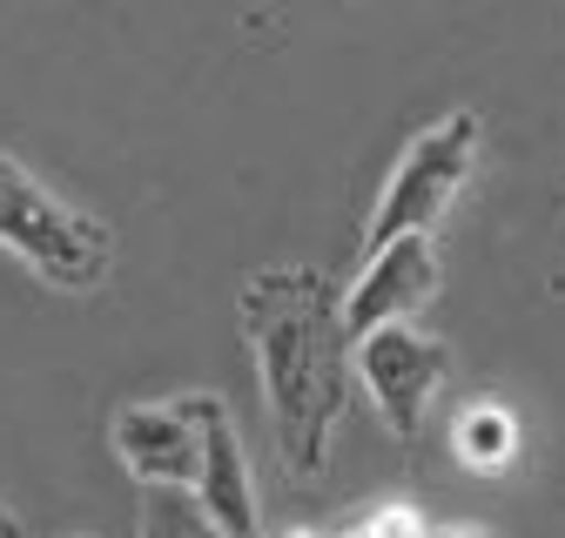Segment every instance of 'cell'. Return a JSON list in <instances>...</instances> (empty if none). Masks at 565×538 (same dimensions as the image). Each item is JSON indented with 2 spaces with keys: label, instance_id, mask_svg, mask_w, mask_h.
I'll return each mask as SVG.
<instances>
[{
  "label": "cell",
  "instance_id": "1",
  "mask_svg": "<svg viewBox=\"0 0 565 538\" xmlns=\"http://www.w3.org/2000/svg\"><path fill=\"white\" fill-rule=\"evenodd\" d=\"M243 336L263 384L276 451L297 478H323L337 418L358 384V344L343 330V290L323 269H256L243 277Z\"/></svg>",
  "mask_w": 565,
  "mask_h": 538
},
{
  "label": "cell",
  "instance_id": "2",
  "mask_svg": "<svg viewBox=\"0 0 565 538\" xmlns=\"http://www.w3.org/2000/svg\"><path fill=\"white\" fill-rule=\"evenodd\" d=\"M0 249H14L41 283L95 290L115 269V236L67 195H54L21 155L0 149Z\"/></svg>",
  "mask_w": 565,
  "mask_h": 538
},
{
  "label": "cell",
  "instance_id": "3",
  "mask_svg": "<svg viewBox=\"0 0 565 538\" xmlns=\"http://www.w3.org/2000/svg\"><path fill=\"white\" fill-rule=\"evenodd\" d=\"M471 169H478V115L471 108H451L445 121L411 134L384 195H377V209H371V223H364V256L391 249L404 236H431L445 223V209L465 195Z\"/></svg>",
  "mask_w": 565,
  "mask_h": 538
},
{
  "label": "cell",
  "instance_id": "4",
  "mask_svg": "<svg viewBox=\"0 0 565 538\" xmlns=\"http://www.w3.org/2000/svg\"><path fill=\"white\" fill-rule=\"evenodd\" d=\"M108 444L121 471L141 492H195L202 478V418H195V390L182 397H135L115 411Z\"/></svg>",
  "mask_w": 565,
  "mask_h": 538
},
{
  "label": "cell",
  "instance_id": "5",
  "mask_svg": "<svg viewBox=\"0 0 565 538\" xmlns=\"http://www.w3.org/2000/svg\"><path fill=\"white\" fill-rule=\"evenodd\" d=\"M445 364H451V351L438 336H424L417 323L377 330L371 344H358V384L397 444H411L424 431V411H431V397L445 384Z\"/></svg>",
  "mask_w": 565,
  "mask_h": 538
},
{
  "label": "cell",
  "instance_id": "6",
  "mask_svg": "<svg viewBox=\"0 0 565 538\" xmlns=\"http://www.w3.org/2000/svg\"><path fill=\"white\" fill-rule=\"evenodd\" d=\"M431 297H438V243L431 236H404L391 249H371L364 256V277L343 290V330H350V344H371L377 330L411 323Z\"/></svg>",
  "mask_w": 565,
  "mask_h": 538
},
{
  "label": "cell",
  "instance_id": "7",
  "mask_svg": "<svg viewBox=\"0 0 565 538\" xmlns=\"http://www.w3.org/2000/svg\"><path fill=\"white\" fill-rule=\"evenodd\" d=\"M195 418H202V478H195L202 512L216 518L230 538H263L256 485H249V458H243V438H236L230 404H223L216 390H195Z\"/></svg>",
  "mask_w": 565,
  "mask_h": 538
},
{
  "label": "cell",
  "instance_id": "8",
  "mask_svg": "<svg viewBox=\"0 0 565 538\" xmlns=\"http://www.w3.org/2000/svg\"><path fill=\"white\" fill-rule=\"evenodd\" d=\"M451 451H458L465 471H505L519 458V418L505 404H471L451 424Z\"/></svg>",
  "mask_w": 565,
  "mask_h": 538
},
{
  "label": "cell",
  "instance_id": "9",
  "mask_svg": "<svg viewBox=\"0 0 565 538\" xmlns=\"http://www.w3.org/2000/svg\"><path fill=\"white\" fill-rule=\"evenodd\" d=\"M135 538H230V531L202 512L195 492H141Z\"/></svg>",
  "mask_w": 565,
  "mask_h": 538
},
{
  "label": "cell",
  "instance_id": "10",
  "mask_svg": "<svg viewBox=\"0 0 565 538\" xmlns=\"http://www.w3.org/2000/svg\"><path fill=\"white\" fill-rule=\"evenodd\" d=\"M0 538H28V531H21V518H14L8 505H0Z\"/></svg>",
  "mask_w": 565,
  "mask_h": 538
},
{
  "label": "cell",
  "instance_id": "11",
  "mask_svg": "<svg viewBox=\"0 0 565 538\" xmlns=\"http://www.w3.org/2000/svg\"><path fill=\"white\" fill-rule=\"evenodd\" d=\"M75 538H88V531H75Z\"/></svg>",
  "mask_w": 565,
  "mask_h": 538
}]
</instances>
